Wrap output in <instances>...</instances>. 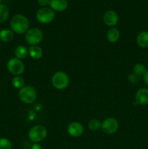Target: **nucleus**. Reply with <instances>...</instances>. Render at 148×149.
I'll return each mask as SVG.
<instances>
[{"label":"nucleus","instance_id":"1","mask_svg":"<svg viewBox=\"0 0 148 149\" xmlns=\"http://www.w3.org/2000/svg\"><path fill=\"white\" fill-rule=\"evenodd\" d=\"M10 25L12 31L14 33L22 34L26 33L28 30L29 21L25 15L17 14L12 17Z\"/></svg>","mask_w":148,"mask_h":149},{"label":"nucleus","instance_id":"2","mask_svg":"<svg viewBox=\"0 0 148 149\" xmlns=\"http://www.w3.org/2000/svg\"><path fill=\"white\" fill-rule=\"evenodd\" d=\"M18 97L23 103L30 104L36 100L37 93L31 86H24L19 90Z\"/></svg>","mask_w":148,"mask_h":149},{"label":"nucleus","instance_id":"3","mask_svg":"<svg viewBox=\"0 0 148 149\" xmlns=\"http://www.w3.org/2000/svg\"><path fill=\"white\" fill-rule=\"evenodd\" d=\"M47 130L43 125H36L30 128L28 132V138L34 143L41 142L46 138Z\"/></svg>","mask_w":148,"mask_h":149},{"label":"nucleus","instance_id":"4","mask_svg":"<svg viewBox=\"0 0 148 149\" xmlns=\"http://www.w3.org/2000/svg\"><path fill=\"white\" fill-rule=\"evenodd\" d=\"M52 83L55 88L59 90H64L67 88L69 84V77L65 73L57 71L52 76Z\"/></svg>","mask_w":148,"mask_h":149},{"label":"nucleus","instance_id":"5","mask_svg":"<svg viewBox=\"0 0 148 149\" xmlns=\"http://www.w3.org/2000/svg\"><path fill=\"white\" fill-rule=\"evenodd\" d=\"M43 32L38 28H32L28 29L26 33V41L28 45H36L43 39Z\"/></svg>","mask_w":148,"mask_h":149},{"label":"nucleus","instance_id":"6","mask_svg":"<svg viewBox=\"0 0 148 149\" xmlns=\"http://www.w3.org/2000/svg\"><path fill=\"white\" fill-rule=\"evenodd\" d=\"M55 17V13L49 7H41L36 13V18L38 21L43 24L51 23Z\"/></svg>","mask_w":148,"mask_h":149},{"label":"nucleus","instance_id":"7","mask_svg":"<svg viewBox=\"0 0 148 149\" xmlns=\"http://www.w3.org/2000/svg\"><path fill=\"white\" fill-rule=\"evenodd\" d=\"M7 70L15 76H20L24 72L25 65L21 60L17 58H12L7 62Z\"/></svg>","mask_w":148,"mask_h":149},{"label":"nucleus","instance_id":"8","mask_svg":"<svg viewBox=\"0 0 148 149\" xmlns=\"http://www.w3.org/2000/svg\"><path fill=\"white\" fill-rule=\"evenodd\" d=\"M119 127V123L115 118L109 117L102 122L101 129L104 133L107 135H113L115 133Z\"/></svg>","mask_w":148,"mask_h":149},{"label":"nucleus","instance_id":"9","mask_svg":"<svg viewBox=\"0 0 148 149\" xmlns=\"http://www.w3.org/2000/svg\"><path fill=\"white\" fill-rule=\"evenodd\" d=\"M68 132L71 136L73 138L80 137L84 132V127L79 122H71L68 127Z\"/></svg>","mask_w":148,"mask_h":149},{"label":"nucleus","instance_id":"10","mask_svg":"<svg viewBox=\"0 0 148 149\" xmlns=\"http://www.w3.org/2000/svg\"><path fill=\"white\" fill-rule=\"evenodd\" d=\"M119 20L117 13L114 10H108L103 15L104 23L107 26H114L118 23Z\"/></svg>","mask_w":148,"mask_h":149},{"label":"nucleus","instance_id":"11","mask_svg":"<svg viewBox=\"0 0 148 149\" xmlns=\"http://www.w3.org/2000/svg\"><path fill=\"white\" fill-rule=\"evenodd\" d=\"M135 100L137 104L141 105V106L148 104V89H139L135 95Z\"/></svg>","mask_w":148,"mask_h":149},{"label":"nucleus","instance_id":"12","mask_svg":"<svg viewBox=\"0 0 148 149\" xmlns=\"http://www.w3.org/2000/svg\"><path fill=\"white\" fill-rule=\"evenodd\" d=\"M49 5L54 11L62 12L68 7V0H50Z\"/></svg>","mask_w":148,"mask_h":149},{"label":"nucleus","instance_id":"13","mask_svg":"<svg viewBox=\"0 0 148 149\" xmlns=\"http://www.w3.org/2000/svg\"><path fill=\"white\" fill-rule=\"evenodd\" d=\"M136 43L140 47H148V31H144L140 32L136 37Z\"/></svg>","mask_w":148,"mask_h":149},{"label":"nucleus","instance_id":"14","mask_svg":"<svg viewBox=\"0 0 148 149\" xmlns=\"http://www.w3.org/2000/svg\"><path fill=\"white\" fill-rule=\"evenodd\" d=\"M106 36H107V39L108 42L114 43V42H117L120 38V31L118 29L111 28L107 31Z\"/></svg>","mask_w":148,"mask_h":149},{"label":"nucleus","instance_id":"15","mask_svg":"<svg viewBox=\"0 0 148 149\" xmlns=\"http://www.w3.org/2000/svg\"><path fill=\"white\" fill-rule=\"evenodd\" d=\"M28 55L31 57L33 59L38 60L40 59L43 55V51L42 49L39 46L33 45L28 48Z\"/></svg>","mask_w":148,"mask_h":149},{"label":"nucleus","instance_id":"16","mask_svg":"<svg viewBox=\"0 0 148 149\" xmlns=\"http://www.w3.org/2000/svg\"><path fill=\"white\" fill-rule=\"evenodd\" d=\"M14 38V32L10 29L0 31V40L3 42H9Z\"/></svg>","mask_w":148,"mask_h":149},{"label":"nucleus","instance_id":"17","mask_svg":"<svg viewBox=\"0 0 148 149\" xmlns=\"http://www.w3.org/2000/svg\"><path fill=\"white\" fill-rule=\"evenodd\" d=\"M28 55V49L23 45H19L15 49V55L17 59H24Z\"/></svg>","mask_w":148,"mask_h":149},{"label":"nucleus","instance_id":"18","mask_svg":"<svg viewBox=\"0 0 148 149\" xmlns=\"http://www.w3.org/2000/svg\"><path fill=\"white\" fill-rule=\"evenodd\" d=\"M9 16V9L5 4H0V23L7 20Z\"/></svg>","mask_w":148,"mask_h":149},{"label":"nucleus","instance_id":"19","mask_svg":"<svg viewBox=\"0 0 148 149\" xmlns=\"http://www.w3.org/2000/svg\"><path fill=\"white\" fill-rule=\"evenodd\" d=\"M12 84L13 87L16 89H21L24 87V79L20 76H15L12 79Z\"/></svg>","mask_w":148,"mask_h":149},{"label":"nucleus","instance_id":"20","mask_svg":"<svg viewBox=\"0 0 148 149\" xmlns=\"http://www.w3.org/2000/svg\"><path fill=\"white\" fill-rule=\"evenodd\" d=\"M133 70L134 74L137 76V77H142V76H144L147 71L146 67L142 63L135 64L134 66H133Z\"/></svg>","mask_w":148,"mask_h":149},{"label":"nucleus","instance_id":"21","mask_svg":"<svg viewBox=\"0 0 148 149\" xmlns=\"http://www.w3.org/2000/svg\"><path fill=\"white\" fill-rule=\"evenodd\" d=\"M102 123L100 120L97 119H92L89 122L88 127L89 130L92 131H97L101 128Z\"/></svg>","mask_w":148,"mask_h":149},{"label":"nucleus","instance_id":"22","mask_svg":"<svg viewBox=\"0 0 148 149\" xmlns=\"http://www.w3.org/2000/svg\"><path fill=\"white\" fill-rule=\"evenodd\" d=\"M12 145L10 140L5 138H0V149H12Z\"/></svg>","mask_w":148,"mask_h":149},{"label":"nucleus","instance_id":"23","mask_svg":"<svg viewBox=\"0 0 148 149\" xmlns=\"http://www.w3.org/2000/svg\"><path fill=\"white\" fill-rule=\"evenodd\" d=\"M49 1H50V0H37L38 4L43 7H45L46 6L49 5Z\"/></svg>","mask_w":148,"mask_h":149},{"label":"nucleus","instance_id":"24","mask_svg":"<svg viewBox=\"0 0 148 149\" xmlns=\"http://www.w3.org/2000/svg\"><path fill=\"white\" fill-rule=\"evenodd\" d=\"M143 78H144V81H145V84H146L147 85H148V69H147L145 75L143 76Z\"/></svg>","mask_w":148,"mask_h":149},{"label":"nucleus","instance_id":"25","mask_svg":"<svg viewBox=\"0 0 148 149\" xmlns=\"http://www.w3.org/2000/svg\"><path fill=\"white\" fill-rule=\"evenodd\" d=\"M30 149H42V147L39 143H33Z\"/></svg>","mask_w":148,"mask_h":149},{"label":"nucleus","instance_id":"26","mask_svg":"<svg viewBox=\"0 0 148 149\" xmlns=\"http://www.w3.org/2000/svg\"><path fill=\"white\" fill-rule=\"evenodd\" d=\"M1 0H0V4H1Z\"/></svg>","mask_w":148,"mask_h":149},{"label":"nucleus","instance_id":"27","mask_svg":"<svg viewBox=\"0 0 148 149\" xmlns=\"http://www.w3.org/2000/svg\"><path fill=\"white\" fill-rule=\"evenodd\" d=\"M147 141H148V139H147Z\"/></svg>","mask_w":148,"mask_h":149}]
</instances>
